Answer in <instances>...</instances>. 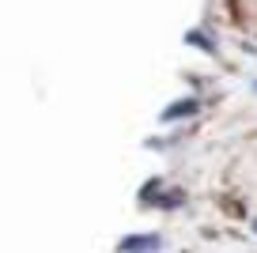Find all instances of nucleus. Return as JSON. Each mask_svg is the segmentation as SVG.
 <instances>
[{
	"label": "nucleus",
	"instance_id": "obj_2",
	"mask_svg": "<svg viewBox=\"0 0 257 253\" xmlns=\"http://www.w3.org/2000/svg\"><path fill=\"white\" fill-rule=\"evenodd\" d=\"M189 113H197V98H178V106H170L163 113V121H178V117H189Z\"/></svg>",
	"mask_w": 257,
	"mask_h": 253
},
{
	"label": "nucleus",
	"instance_id": "obj_3",
	"mask_svg": "<svg viewBox=\"0 0 257 253\" xmlns=\"http://www.w3.org/2000/svg\"><path fill=\"white\" fill-rule=\"evenodd\" d=\"M253 87H257V83H253Z\"/></svg>",
	"mask_w": 257,
	"mask_h": 253
},
{
	"label": "nucleus",
	"instance_id": "obj_1",
	"mask_svg": "<svg viewBox=\"0 0 257 253\" xmlns=\"http://www.w3.org/2000/svg\"><path fill=\"white\" fill-rule=\"evenodd\" d=\"M163 238L159 234H128L117 242V253H159Z\"/></svg>",
	"mask_w": 257,
	"mask_h": 253
}]
</instances>
